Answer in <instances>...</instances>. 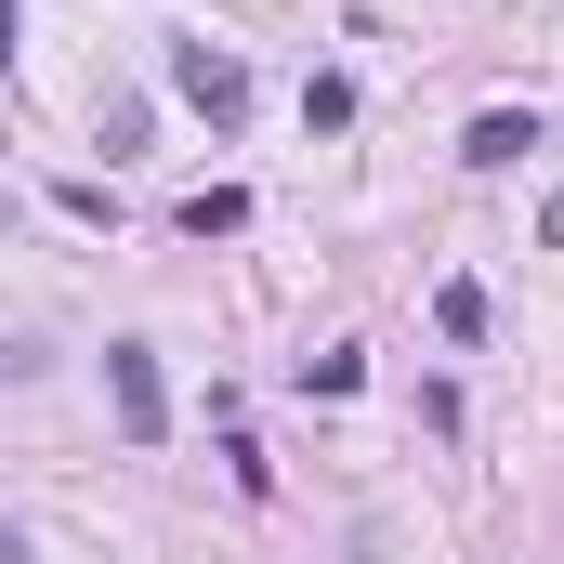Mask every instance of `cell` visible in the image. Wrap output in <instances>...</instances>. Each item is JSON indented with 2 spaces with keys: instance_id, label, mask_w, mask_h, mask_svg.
<instances>
[{
  "instance_id": "cell-4",
  "label": "cell",
  "mask_w": 564,
  "mask_h": 564,
  "mask_svg": "<svg viewBox=\"0 0 564 564\" xmlns=\"http://www.w3.org/2000/svg\"><path fill=\"white\" fill-rule=\"evenodd\" d=\"M171 224H184V237L210 250V237H237V224H250V184H197V197H184Z\"/></svg>"
},
{
  "instance_id": "cell-2",
  "label": "cell",
  "mask_w": 564,
  "mask_h": 564,
  "mask_svg": "<svg viewBox=\"0 0 564 564\" xmlns=\"http://www.w3.org/2000/svg\"><path fill=\"white\" fill-rule=\"evenodd\" d=\"M106 394H119V433L158 446L171 433V394H158V341H106Z\"/></svg>"
},
{
  "instance_id": "cell-9",
  "label": "cell",
  "mask_w": 564,
  "mask_h": 564,
  "mask_svg": "<svg viewBox=\"0 0 564 564\" xmlns=\"http://www.w3.org/2000/svg\"><path fill=\"white\" fill-rule=\"evenodd\" d=\"M539 237H552V250H564V197H552V210H539Z\"/></svg>"
},
{
  "instance_id": "cell-6",
  "label": "cell",
  "mask_w": 564,
  "mask_h": 564,
  "mask_svg": "<svg viewBox=\"0 0 564 564\" xmlns=\"http://www.w3.org/2000/svg\"><path fill=\"white\" fill-rule=\"evenodd\" d=\"M302 119H315V132H355V79L315 66V79H302Z\"/></svg>"
},
{
  "instance_id": "cell-1",
  "label": "cell",
  "mask_w": 564,
  "mask_h": 564,
  "mask_svg": "<svg viewBox=\"0 0 564 564\" xmlns=\"http://www.w3.org/2000/svg\"><path fill=\"white\" fill-rule=\"evenodd\" d=\"M171 79H184V106H197L210 132H237V119H250V66H237L224 40H171Z\"/></svg>"
},
{
  "instance_id": "cell-8",
  "label": "cell",
  "mask_w": 564,
  "mask_h": 564,
  "mask_svg": "<svg viewBox=\"0 0 564 564\" xmlns=\"http://www.w3.org/2000/svg\"><path fill=\"white\" fill-rule=\"evenodd\" d=\"M93 144H106V158H132V144H144V106H132V93H106V119H93Z\"/></svg>"
},
{
  "instance_id": "cell-3",
  "label": "cell",
  "mask_w": 564,
  "mask_h": 564,
  "mask_svg": "<svg viewBox=\"0 0 564 564\" xmlns=\"http://www.w3.org/2000/svg\"><path fill=\"white\" fill-rule=\"evenodd\" d=\"M525 144H539V119H525V106H486V119L459 132V171H512Z\"/></svg>"
},
{
  "instance_id": "cell-7",
  "label": "cell",
  "mask_w": 564,
  "mask_h": 564,
  "mask_svg": "<svg viewBox=\"0 0 564 564\" xmlns=\"http://www.w3.org/2000/svg\"><path fill=\"white\" fill-rule=\"evenodd\" d=\"M355 381H368V355H355V341H328V355H302V394H355Z\"/></svg>"
},
{
  "instance_id": "cell-5",
  "label": "cell",
  "mask_w": 564,
  "mask_h": 564,
  "mask_svg": "<svg viewBox=\"0 0 564 564\" xmlns=\"http://www.w3.org/2000/svg\"><path fill=\"white\" fill-rule=\"evenodd\" d=\"M433 328H446V341H486V289L446 276V289H433Z\"/></svg>"
}]
</instances>
